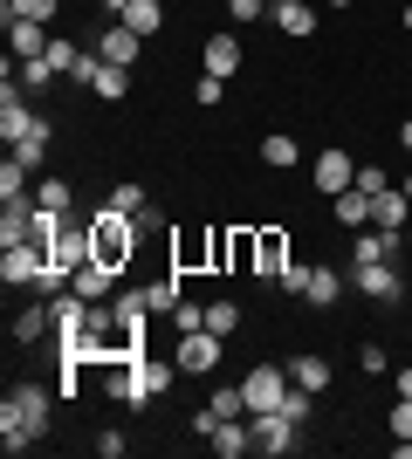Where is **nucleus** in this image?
Instances as JSON below:
<instances>
[{
  "instance_id": "1",
  "label": "nucleus",
  "mask_w": 412,
  "mask_h": 459,
  "mask_svg": "<svg viewBox=\"0 0 412 459\" xmlns=\"http://www.w3.org/2000/svg\"><path fill=\"white\" fill-rule=\"evenodd\" d=\"M41 432H48V384L21 377L14 391H7V404H0V446H7V453H28Z\"/></svg>"
},
{
  "instance_id": "2",
  "label": "nucleus",
  "mask_w": 412,
  "mask_h": 459,
  "mask_svg": "<svg viewBox=\"0 0 412 459\" xmlns=\"http://www.w3.org/2000/svg\"><path fill=\"white\" fill-rule=\"evenodd\" d=\"M137 240H145V220L137 212H118L110 199H103V212H90V247H97V261L103 268H131V254H137Z\"/></svg>"
},
{
  "instance_id": "3",
  "label": "nucleus",
  "mask_w": 412,
  "mask_h": 459,
  "mask_svg": "<svg viewBox=\"0 0 412 459\" xmlns=\"http://www.w3.org/2000/svg\"><path fill=\"white\" fill-rule=\"evenodd\" d=\"M241 398H248V419H255V411H282V398H289V370H282V364H255L248 377H241Z\"/></svg>"
},
{
  "instance_id": "4",
  "label": "nucleus",
  "mask_w": 412,
  "mask_h": 459,
  "mask_svg": "<svg viewBox=\"0 0 412 459\" xmlns=\"http://www.w3.org/2000/svg\"><path fill=\"white\" fill-rule=\"evenodd\" d=\"M255 453H268V459H289L295 446H302V425L289 419V411H255Z\"/></svg>"
},
{
  "instance_id": "5",
  "label": "nucleus",
  "mask_w": 412,
  "mask_h": 459,
  "mask_svg": "<svg viewBox=\"0 0 412 459\" xmlns=\"http://www.w3.org/2000/svg\"><path fill=\"white\" fill-rule=\"evenodd\" d=\"M41 274H48V247H35V240L0 247V281L7 288H41Z\"/></svg>"
},
{
  "instance_id": "6",
  "label": "nucleus",
  "mask_w": 412,
  "mask_h": 459,
  "mask_svg": "<svg viewBox=\"0 0 412 459\" xmlns=\"http://www.w3.org/2000/svg\"><path fill=\"white\" fill-rule=\"evenodd\" d=\"M220 343H227V336H214V329H186L172 357H179L186 377H206V370H220Z\"/></svg>"
},
{
  "instance_id": "7",
  "label": "nucleus",
  "mask_w": 412,
  "mask_h": 459,
  "mask_svg": "<svg viewBox=\"0 0 412 459\" xmlns=\"http://www.w3.org/2000/svg\"><path fill=\"white\" fill-rule=\"evenodd\" d=\"M35 124H41V110L28 103V96H14V76H7V82H0V137H7V152H14Z\"/></svg>"
},
{
  "instance_id": "8",
  "label": "nucleus",
  "mask_w": 412,
  "mask_h": 459,
  "mask_svg": "<svg viewBox=\"0 0 412 459\" xmlns=\"http://www.w3.org/2000/svg\"><path fill=\"white\" fill-rule=\"evenodd\" d=\"M255 274L268 288L289 274V227H255Z\"/></svg>"
},
{
  "instance_id": "9",
  "label": "nucleus",
  "mask_w": 412,
  "mask_h": 459,
  "mask_svg": "<svg viewBox=\"0 0 412 459\" xmlns=\"http://www.w3.org/2000/svg\"><path fill=\"white\" fill-rule=\"evenodd\" d=\"M351 281L364 288L372 302H385V308H399V302H406V281H399V261H372V268H357Z\"/></svg>"
},
{
  "instance_id": "10",
  "label": "nucleus",
  "mask_w": 412,
  "mask_h": 459,
  "mask_svg": "<svg viewBox=\"0 0 412 459\" xmlns=\"http://www.w3.org/2000/svg\"><path fill=\"white\" fill-rule=\"evenodd\" d=\"M48 62H56V69H62L69 82H83V90H90V82H97V69H103V56L76 48V41H48Z\"/></svg>"
},
{
  "instance_id": "11",
  "label": "nucleus",
  "mask_w": 412,
  "mask_h": 459,
  "mask_svg": "<svg viewBox=\"0 0 412 459\" xmlns=\"http://www.w3.org/2000/svg\"><path fill=\"white\" fill-rule=\"evenodd\" d=\"M310 178H316V192H330V199H337V192H351V186H357V158L323 152V158L310 165Z\"/></svg>"
},
{
  "instance_id": "12",
  "label": "nucleus",
  "mask_w": 412,
  "mask_h": 459,
  "mask_svg": "<svg viewBox=\"0 0 412 459\" xmlns=\"http://www.w3.org/2000/svg\"><path fill=\"white\" fill-rule=\"evenodd\" d=\"M206 446H214L220 459H248V453H255V425H248V419H220L214 432H206Z\"/></svg>"
},
{
  "instance_id": "13",
  "label": "nucleus",
  "mask_w": 412,
  "mask_h": 459,
  "mask_svg": "<svg viewBox=\"0 0 412 459\" xmlns=\"http://www.w3.org/2000/svg\"><path fill=\"white\" fill-rule=\"evenodd\" d=\"M97 56H103V62H118V69H131V62L145 56V35H131L124 21H110V28L97 35Z\"/></svg>"
},
{
  "instance_id": "14",
  "label": "nucleus",
  "mask_w": 412,
  "mask_h": 459,
  "mask_svg": "<svg viewBox=\"0 0 412 459\" xmlns=\"http://www.w3.org/2000/svg\"><path fill=\"white\" fill-rule=\"evenodd\" d=\"M372 227H385V233H406L412 227V199H406V186H385L372 199Z\"/></svg>"
},
{
  "instance_id": "15",
  "label": "nucleus",
  "mask_w": 412,
  "mask_h": 459,
  "mask_svg": "<svg viewBox=\"0 0 412 459\" xmlns=\"http://www.w3.org/2000/svg\"><path fill=\"white\" fill-rule=\"evenodd\" d=\"M241 56H248V48H241L234 35H214L206 48H199V76H220V82H227L241 69Z\"/></svg>"
},
{
  "instance_id": "16",
  "label": "nucleus",
  "mask_w": 412,
  "mask_h": 459,
  "mask_svg": "<svg viewBox=\"0 0 412 459\" xmlns=\"http://www.w3.org/2000/svg\"><path fill=\"white\" fill-rule=\"evenodd\" d=\"M351 261H357V268H372V261H399V233H385V227H357Z\"/></svg>"
},
{
  "instance_id": "17",
  "label": "nucleus",
  "mask_w": 412,
  "mask_h": 459,
  "mask_svg": "<svg viewBox=\"0 0 412 459\" xmlns=\"http://www.w3.org/2000/svg\"><path fill=\"white\" fill-rule=\"evenodd\" d=\"M28 233H35V192L7 199V212H0V247H21Z\"/></svg>"
},
{
  "instance_id": "18",
  "label": "nucleus",
  "mask_w": 412,
  "mask_h": 459,
  "mask_svg": "<svg viewBox=\"0 0 412 459\" xmlns=\"http://www.w3.org/2000/svg\"><path fill=\"white\" fill-rule=\"evenodd\" d=\"M302 302H310V308H337V302H344V274H337L330 261H316L310 281H302Z\"/></svg>"
},
{
  "instance_id": "19",
  "label": "nucleus",
  "mask_w": 412,
  "mask_h": 459,
  "mask_svg": "<svg viewBox=\"0 0 412 459\" xmlns=\"http://www.w3.org/2000/svg\"><path fill=\"white\" fill-rule=\"evenodd\" d=\"M289 384H302L310 398H323V391L337 384V370H330V357H316V350H310V357H295V364H289Z\"/></svg>"
},
{
  "instance_id": "20",
  "label": "nucleus",
  "mask_w": 412,
  "mask_h": 459,
  "mask_svg": "<svg viewBox=\"0 0 412 459\" xmlns=\"http://www.w3.org/2000/svg\"><path fill=\"white\" fill-rule=\"evenodd\" d=\"M48 261H62V268H83V261H97V247H90V220H83V227H62V240L48 247Z\"/></svg>"
},
{
  "instance_id": "21",
  "label": "nucleus",
  "mask_w": 412,
  "mask_h": 459,
  "mask_svg": "<svg viewBox=\"0 0 412 459\" xmlns=\"http://www.w3.org/2000/svg\"><path fill=\"white\" fill-rule=\"evenodd\" d=\"M268 21L302 41V35H316V0H282V7H268Z\"/></svg>"
},
{
  "instance_id": "22",
  "label": "nucleus",
  "mask_w": 412,
  "mask_h": 459,
  "mask_svg": "<svg viewBox=\"0 0 412 459\" xmlns=\"http://www.w3.org/2000/svg\"><path fill=\"white\" fill-rule=\"evenodd\" d=\"M124 28H131V35H145V41H152L158 35V28H165V0H124Z\"/></svg>"
},
{
  "instance_id": "23",
  "label": "nucleus",
  "mask_w": 412,
  "mask_h": 459,
  "mask_svg": "<svg viewBox=\"0 0 412 459\" xmlns=\"http://www.w3.org/2000/svg\"><path fill=\"white\" fill-rule=\"evenodd\" d=\"M48 21H7V48H14L21 62L28 56H48V35H41Z\"/></svg>"
},
{
  "instance_id": "24",
  "label": "nucleus",
  "mask_w": 412,
  "mask_h": 459,
  "mask_svg": "<svg viewBox=\"0 0 412 459\" xmlns=\"http://www.w3.org/2000/svg\"><path fill=\"white\" fill-rule=\"evenodd\" d=\"M330 206H337V220H344V233H357V227H372V192H337V199H330Z\"/></svg>"
},
{
  "instance_id": "25",
  "label": "nucleus",
  "mask_w": 412,
  "mask_h": 459,
  "mask_svg": "<svg viewBox=\"0 0 412 459\" xmlns=\"http://www.w3.org/2000/svg\"><path fill=\"white\" fill-rule=\"evenodd\" d=\"M48 144H56V124L41 117L35 131H28V137H21V144H14V158H21V165H28V172H35V165H48Z\"/></svg>"
},
{
  "instance_id": "26",
  "label": "nucleus",
  "mask_w": 412,
  "mask_h": 459,
  "mask_svg": "<svg viewBox=\"0 0 412 459\" xmlns=\"http://www.w3.org/2000/svg\"><path fill=\"white\" fill-rule=\"evenodd\" d=\"M261 165H275V172H289V165H302V144H295L289 131H268V137H261Z\"/></svg>"
},
{
  "instance_id": "27",
  "label": "nucleus",
  "mask_w": 412,
  "mask_h": 459,
  "mask_svg": "<svg viewBox=\"0 0 412 459\" xmlns=\"http://www.w3.org/2000/svg\"><path fill=\"white\" fill-rule=\"evenodd\" d=\"M90 96H97V103H124V96H131V69L103 62V69H97V82H90Z\"/></svg>"
},
{
  "instance_id": "28",
  "label": "nucleus",
  "mask_w": 412,
  "mask_h": 459,
  "mask_svg": "<svg viewBox=\"0 0 412 459\" xmlns=\"http://www.w3.org/2000/svg\"><path fill=\"white\" fill-rule=\"evenodd\" d=\"M48 329H56V308H48V302H41V308H21V316H14V343H41Z\"/></svg>"
},
{
  "instance_id": "29",
  "label": "nucleus",
  "mask_w": 412,
  "mask_h": 459,
  "mask_svg": "<svg viewBox=\"0 0 412 459\" xmlns=\"http://www.w3.org/2000/svg\"><path fill=\"white\" fill-rule=\"evenodd\" d=\"M62 0H0V21H56Z\"/></svg>"
},
{
  "instance_id": "30",
  "label": "nucleus",
  "mask_w": 412,
  "mask_h": 459,
  "mask_svg": "<svg viewBox=\"0 0 412 459\" xmlns=\"http://www.w3.org/2000/svg\"><path fill=\"white\" fill-rule=\"evenodd\" d=\"M206 411H214V419H248V398H241V384H220L214 398H206Z\"/></svg>"
},
{
  "instance_id": "31",
  "label": "nucleus",
  "mask_w": 412,
  "mask_h": 459,
  "mask_svg": "<svg viewBox=\"0 0 412 459\" xmlns=\"http://www.w3.org/2000/svg\"><path fill=\"white\" fill-rule=\"evenodd\" d=\"M69 199H76L69 178H41V186H35V206H48V212H69Z\"/></svg>"
},
{
  "instance_id": "32",
  "label": "nucleus",
  "mask_w": 412,
  "mask_h": 459,
  "mask_svg": "<svg viewBox=\"0 0 412 459\" xmlns=\"http://www.w3.org/2000/svg\"><path fill=\"white\" fill-rule=\"evenodd\" d=\"M56 76H62V69L48 56H28V62H21V90H48Z\"/></svg>"
},
{
  "instance_id": "33",
  "label": "nucleus",
  "mask_w": 412,
  "mask_h": 459,
  "mask_svg": "<svg viewBox=\"0 0 412 459\" xmlns=\"http://www.w3.org/2000/svg\"><path fill=\"white\" fill-rule=\"evenodd\" d=\"M28 178H35V172H28V165L7 152V165H0V199H21V192H28Z\"/></svg>"
},
{
  "instance_id": "34",
  "label": "nucleus",
  "mask_w": 412,
  "mask_h": 459,
  "mask_svg": "<svg viewBox=\"0 0 412 459\" xmlns=\"http://www.w3.org/2000/svg\"><path fill=\"white\" fill-rule=\"evenodd\" d=\"M206 329H214V336H234V329H241V308L227 302V295H220V302H206Z\"/></svg>"
},
{
  "instance_id": "35",
  "label": "nucleus",
  "mask_w": 412,
  "mask_h": 459,
  "mask_svg": "<svg viewBox=\"0 0 412 459\" xmlns=\"http://www.w3.org/2000/svg\"><path fill=\"white\" fill-rule=\"evenodd\" d=\"M110 206H118V212H145L152 199H145V186H137V178H118V186H110Z\"/></svg>"
},
{
  "instance_id": "36",
  "label": "nucleus",
  "mask_w": 412,
  "mask_h": 459,
  "mask_svg": "<svg viewBox=\"0 0 412 459\" xmlns=\"http://www.w3.org/2000/svg\"><path fill=\"white\" fill-rule=\"evenodd\" d=\"M172 329L179 336H186V329H206V302H186V295H179L172 302Z\"/></svg>"
},
{
  "instance_id": "37",
  "label": "nucleus",
  "mask_w": 412,
  "mask_h": 459,
  "mask_svg": "<svg viewBox=\"0 0 412 459\" xmlns=\"http://www.w3.org/2000/svg\"><path fill=\"white\" fill-rule=\"evenodd\" d=\"M357 370H364V377H385V370H392L385 343H364V350H357Z\"/></svg>"
},
{
  "instance_id": "38",
  "label": "nucleus",
  "mask_w": 412,
  "mask_h": 459,
  "mask_svg": "<svg viewBox=\"0 0 412 459\" xmlns=\"http://www.w3.org/2000/svg\"><path fill=\"white\" fill-rule=\"evenodd\" d=\"M385 186H392V172H385V165H357V192H372V199H378Z\"/></svg>"
},
{
  "instance_id": "39",
  "label": "nucleus",
  "mask_w": 412,
  "mask_h": 459,
  "mask_svg": "<svg viewBox=\"0 0 412 459\" xmlns=\"http://www.w3.org/2000/svg\"><path fill=\"white\" fill-rule=\"evenodd\" d=\"M220 96H227V82H220V76H199L193 82V103H199V110H214Z\"/></svg>"
},
{
  "instance_id": "40",
  "label": "nucleus",
  "mask_w": 412,
  "mask_h": 459,
  "mask_svg": "<svg viewBox=\"0 0 412 459\" xmlns=\"http://www.w3.org/2000/svg\"><path fill=\"white\" fill-rule=\"evenodd\" d=\"M220 7H227L234 21H261V14H268V0H220Z\"/></svg>"
},
{
  "instance_id": "41",
  "label": "nucleus",
  "mask_w": 412,
  "mask_h": 459,
  "mask_svg": "<svg viewBox=\"0 0 412 459\" xmlns=\"http://www.w3.org/2000/svg\"><path fill=\"white\" fill-rule=\"evenodd\" d=\"M392 439H412V398L392 404Z\"/></svg>"
},
{
  "instance_id": "42",
  "label": "nucleus",
  "mask_w": 412,
  "mask_h": 459,
  "mask_svg": "<svg viewBox=\"0 0 412 459\" xmlns=\"http://www.w3.org/2000/svg\"><path fill=\"white\" fill-rule=\"evenodd\" d=\"M399 398H412V364H406V370H399Z\"/></svg>"
},
{
  "instance_id": "43",
  "label": "nucleus",
  "mask_w": 412,
  "mask_h": 459,
  "mask_svg": "<svg viewBox=\"0 0 412 459\" xmlns=\"http://www.w3.org/2000/svg\"><path fill=\"white\" fill-rule=\"evenodd\" d=\"M399 186H406V199H412V165H406V178H399Z\"/></svg>"
},
{
  "instance_id": "44",
  "label": "nucleus",
  "mask_w": 412,
  "mask_h": 459,
  "mask_svg": "<svg viewBox=\"0 0 412 459\" xmlns=\"http://www.w3.org/2000/svg\"><path fill=\"white\" fill-rule=\"evenodd\" d=\"M323 7H337V14H344V7H351V0H323Z\"/></svg>"
},
{
  "instance_id": "45",
  "label": "nucleus",
  "mask_w": 412,
  "mask_h": 459,
  "mask_svg": "<svg viewBox=\"0 0 412 459\" xmlns=\"http://www.w3.org/2000/svg\"><path fill=\"white\" fill-rule=\"evenodd\" d=\"M406 35H412V0H406Z\"/></svg>"
}]
</instances>
